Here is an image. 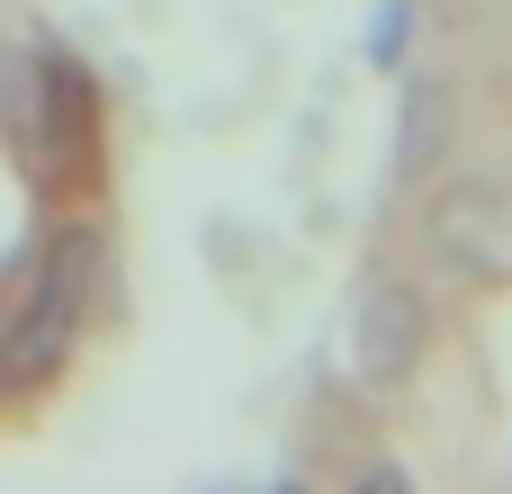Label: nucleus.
<instances>
[{"instance_id":"f257e3e1","label":"nucleus","mask_w":512,"mask_h":494,"mask_svg":"<svg viewBox=\"0 0 512 494\" xmlns=\"http://www.w3.org/2000/svg\"><path fill=\"white\" fill-rule=\"evenodd\" d=\"M90 288H99V234L72 225V234H54V252H45V270H36V288H27V306H18V324H9V342H0V360H9L18 378H27V369H54L63 342H72L81 315H90Z\"/></svg>"},{"instance_id":"f03ea898","label":"nucleus","mask_w":512,"mask_h":494,"mask_svg":"<svg viewBox=\"0 0 512 494\" xmlns=\"http://www.w3.org/2000/svg\"><path fill=\"white\" fill-rule=\"evenodd\" d=\"M432 252L459 261L468 279H512V207L486 180H450L432 198Z\"/></svg>"},{"instance_id":"7ed1b4c3","label":"nucleus","mask_w":512,"mask_h":494,"mask_svg":"<svg viewBox=\"0 0 512 494\" xmlns=\"http://www.w3.org/2000/svg\"><path fill=\"white\" fill-rule=\"evenodd\" d=\"M423 333H432L423 297H414L405 279H378V288L360 297V315H351V369H360L369 387H396V378H414Z\"/></svg>"},{"instance_id":"20e7f679","label":"nucleus","mask_w":512,"mask_h":494,"mask_svg":"<svg viewBox=\"0 0 512 494\" xmlns=\"http://www.w3.org/2000/svg\"><path fill=\"white\" fill-rule=\"evenodd\" d=\"M396 45H405V0L378 9V63H396Z\"/></svg>"}]
</instances>
